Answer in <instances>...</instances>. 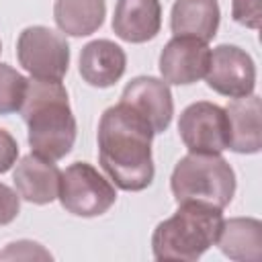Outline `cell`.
Returning <instances> with one entry per match:
<instances>
[{"instance_id":"obj_1","label":"cell","mask_w":262,"mask_h":262,"mask_svg":"<svg viewBox=\"0 0 262 262\" xmlns=\"http://www.w3.org/2000/svg\"><path fill=\"white\" fill-rule=\"evenodd\" d=\"M151 125L119 102L108 106L98 123V160L108 178L127 192H139L154 180Z\"/></svg>"},{"instance_id":"obj_2","label":"cell","mask_w":262,"mask_h":262,"mask_svg":"<svg viewBox=\"0 0 262 262\" xmlns=\"http://www.w3.org/2000/svg\"><path fill=\"white\" fill-rule=\"evenodd\" d=\"M18 113L29 127L33 154L57 162L72 151L78 129L61 80L29 78Z\"/></svg>"},{"instance_id":"obj_3","label":"cell","mask_w":262,"mask_h":262,"mask_svg":"<svg viewBox=\"0 0 262 262\" xmlns=\"http://www.w3.org/2000/svg\"><path fill=\"white\" fill-rule=\"evenodd\" d=\"M223 209L205 203H178L172 217L158 223L151 235L156 260H199L219 237Z\"/></svg>"},{"instance_id":"obj_4","label":"cell","mask_w":262,"mask_h":262,"mask_svg":"<svg viewBox=\"0 0 262 262\" xmlns=\"http://www.w3.org/2000/svg\"><path fill=\"white\" fill-rule=\"evenodd\" d=\"M170 188L176 203H205L225 209L235 192V172L221 154H190L174 166Z\"/></svg>"},{"instance_id":"obj_5","label":"cell","mask_w":262,"mask_h":262,"mask_svg":"<svg viewBox=\"0 0 262 262\" xmlns=\"http://www.w3.org/2000/svg\"><path fill=\"white\" fill-rule=\"evenodd\" d=\"M57 199L76 217H98L115 205L117 190L94 166L74 162L61 172Z\"/></svg>"},{"instance_id":"obj_6","label":"cell","mask_w":262,"mask_h":262,"mask_svg":"<svg viewBox=\"0 0 262 262\" xmlns=\"http://www.w3.org/2000/svg\"><path fill=\"white\" fill-rule=\"evenodd\" d=\"M16 57L31 78L63 80L70 66V45L61 33L43 25H33L18 35Z\"/></svg>"},{"instance_id":"obj_7","label":"cell","mask_w":262,"mask_h":262,"mask_svg":"<svg viewBox=\"0 0 262 262\" xmlns=\"http://www.w3.org/2000/svg\"><path fill=\"white\" fill-rule=\"evenodd\" d=\"M178 133L190 154H221L229 145V121L219 104L199 100L178 119Z\"/></svg>"},{"instance_id":"obj_8","label":"cell","mask_w":262,"mask_h":262,"mask_svg":"<svg viewBox=\"0 0 262 262\" xmlns=\"http://www.w3.org/2000/svg\"><path fill=\"white\" fill-rule=\"evenodd\" d=\"M207 86L227 98H244L254 94L256 66L250 53L237 45H217L211 49L209 68L205 74Z\"/></svg>"},{"instance_id":"obj_9","label":"cell","mask_w":262,"mask_h":262,"mask_svg":"<svg viewBox=\"0 0 262 262\" xmlns=\"http://www.w3.org/2000/svg\"><path fill=\"white\" fill-rule=\"evenodd\" d=\"M211 59L209 43L178 35L172 37L160 53V74L166 84L188 86L205 78Z\"/></svg>"},{"instance_id":"obj_10","label":"cell","mask_w":262,"mask_h":262,"mask_svg":"<svg viewBox=\"0 0 262 262\" xmlns=\"http://www.w3.org/2000/svg\"><path fill=\"white\" fill-rule=\"evenodd\" d=\"M123 104L139 113L154 129V133H164L170 127L174 115V100L170 86L154 76H137L133 78L121 94Z\"/></svg>"},{"instance_id":"obj_11","label":"cell","mask_w":262,"mask_h":262,"mask_svg":"<svg viewBox=\"0 0 262 262\" xmlns=\"http://www.w3.org/2000/svg\"><path fill=\"white\" fill-rule=\"evenodd\" d=\"M14 166L16 168L12 172V182L20 199L33 205H47L57 199L61 170L51 160L31 151Z\"/></svg>"},{"instance_id":"obj_12","label":"cell","mask_w":262,"mask_h":262,"mask_svg":"<svg viewBox=\"0 0 262 262\" xmlns=\"http://www.w3.org/2000/svg\"><path fill=\"white\" fill-rule=\"evenodd\" d=\"M162 27L160 0H117L113 31L127 43L151 41Z\"/></svg>"},{"instance_id":"obj_13","label":"cell","mask_w":262,"mask_h":262,"mask_svg":"<svg viewBox=\"0 0 262 262\" xmlns=\"http://www.w3.org/2000/svg\"><path fill=\"white\" fill-rule=\"evenodd\" d=\"M127 68V55L123 47L108 39H96L82 47L80 76L94 88H108L121 80Z\"/></svg>"},{"instance_id":"obj_14","label":"cell","mask_w":262,"mask_h":262,"mask_svg":"<svg viewBox=\"0 0 262 262\" xmlns=\"http://www.w3.org/2000/svg\"><path fill=\"white\" fill-rule=\"evenodd\" d=\"M229 121V145L235 154H258L262 147L260 131V98L256 94L233 98L227 106Z\"/></svg>"},{"instance_id":"obj_15","label":"cell","mask_w":262,"mask_h":262,"mask_svg":"<svg viewBox=\"0 0 262 262\" xmlns=\"http://www.w3.org/2000/svg\"><path fill=\"white\" fill-rule=\"evenodd\" d=\"M221 10L217 0H176L170 14L174 37L186 35L209 43L219 29Z\"/></svg>"},{"instance_id":"obj_16","label":"cell","mask_w":262,"mask_h":262,"mask_svg":"<svg viewBox=\"0 0 262 262\" xmlns=\"http://www.w3.org/2000/svg\"><path fill=\"white\" fill-rule=\"evenodd\" d=\"M215 244L229 260L258 262L262 258V223L254 217L223 219Z\"/></svg>"},{"instance_id":"obj_17","label":"cell","mask_w":262,"mask_h":262,"mask_svg":"<svg viewBox=\"0 0 262 262\" xmlns=\"http://www.w3.org/2000/svg\"><path fill=\"white\" fill-rule=\"evenodd\" d=\"M106 14L104 0H55L53 18L61 33L70 37H86L96 33Z\"/></svg>"},{"instance_id":"obj_18","label":"cell","mask_w":262,"mask_h":262,"mask_svg":"<svg viewBox=\"0 0 262 262\" xmlns=\"http://www.w3.org/2000/svg\"><path fill=\"white\" fill-rule=\"evenodd\" d=\"M27 90V78L8 63H0V115L18 113Z\"/></svg>"},{"instance_id":"obj_19","label":"cell","mask_w":262,"mask_h":262,"mask_svg":"<svg viewBox=\"0 0 262 262\" xmlns=\"http://www.w3.org/2000/svg\"><path fill=\"white\" fill-rule=\"evenodd\" d=\"M2 260H33V258H41V260H49L51 254L47 250H43L39 244L29 242V239H20V242H12L6 246V250L0 252Z\"/></svg>"},{"instance_id":"obj_20","label":"cell","mask_w":262,"mask_h":262,"mask_svg":"<svg viewBox=\"0 0 262 262\" xmlns=\"http://www.w3.org/2000/svg\"><path fill=\"white\" fill-rule=\"evenodd\" d=\"M231 16L248 29H258L262 16L260 0H231Z\"/></svg>"},{"instance_id":"obj_21","label":"cell","mask_w":262,"mask_h":262,"mask_svg":"<svg viewBox=\"0 0 262 262\" xmlns=\"http://www.w3.org/2000/svg\"><path fill=\"white\" fill-rule=\"evenodd\" d=\"M20 211V196L16 190L0 182V225H8Z\"/></svg>"},{"instance_id":"obj_22","label":"cell","mask_w":262,"mask_h":262,"mask_svg":"<svg viewBox=\"0 0 262 262\" xmlns=\"http://www.w3.org/2000/svg\"><path fill=\"white\" fill-rule=\"evenodd\" d=\"M16 158H18L16 139L6 129H0V174L8 172L16 164Z\"/></svg>"},{"instance_id":"obj_23","label":"cell","mask_w":262,"mask_h":262,"mask_svg":"<svg viewBox=\"0 0 262 262\" xmlns=\"http://www.w3.org/2000/svg\"><path fill=\"white\" fill-rule=\"evenodd\" d=\"M0 49H2V45H0Z\"/></svg>"}]
</instances>
